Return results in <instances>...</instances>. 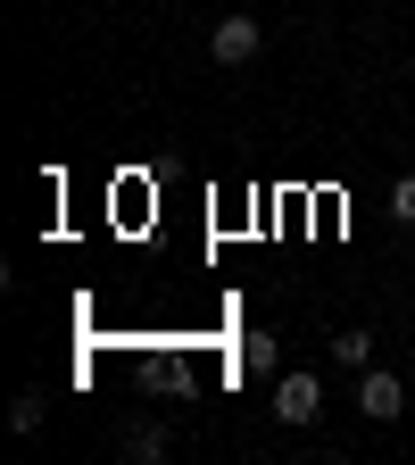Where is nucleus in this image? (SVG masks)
I'll use <instances>...</instances> for the list:
<instances>
[{"label":"nucleus","mask_w":415,"mask_h":465,"mask_svg":"<svg viewBox=\"0 0 415 465\" xmlns=\"http://www.w3.org/2000/svg\"><path fill=\"white\" fill-rule=\"evenodd\" d=\"M258 50H266V25L258 17H216V34H208V58H216V67H250Z\"/></svg>","instance_id":"nucleus-1"},{"label":"nucleus","mask_w":415,"mask_h":465,"mask_svg":"<svg viewBox=\"0 0 415 465\" xmlns=\"http://www.w3.org/2000/svg\"><path fill=\"white\" fill-rule=\"evenodd\" d=\"M358 407H366L374 424H399V416H407V391H399V374H390V366H358Z\"/></svg>","instance_id":"nucleus-2"},{"label":"nucleus","mask_w":415,"mask_h":465,"mask_svg":"<svg viewBox=\"0 0 415 465\" xmlns=\"http://www.w3.org/2000/svg\"><path fill=\"white\" fill-rule=\"evenodd\" d=\"M274 416H282V424H316V416H324V382H316V374H282V382H274Z\"/></svg>","instance_id":"nucleus-3"},{"label":"nucleus","mask_w":415,"mask_h":465,"mask_svg":"<svg viewBox=\"0 0 415 465\" xmlns=\"http://www.w3.org/2000/svg\"><path fill=\"white\" fill-rule=\"evenodd\" d=\"M116 449H125L133 465H166V449H174V440H166L158 424H133V432H125V440H116Z\"/></svg>","instance_id":"nucleus-4"},{"label":"nucleus","mask_w":415,"mask_h":465,"mask_svg":"<svg viewBox=\"0 0 415 465\" xmlns=\"http://www.w3.org/2000/svg\"><path fill=\"white\" fill-rule=\"evenodd\" d=\"M332 358H341V366H374V332H358V324H349V332L332 341Z\"/></svg>","instance_id":"nucleus-5"},{"label":"nucleus","mask_w":415,"mask_h":465,"mask_svg":"<svg viewBox=\"0 0 415 465\" xmlns=\"http://www.w3.org/2000/svg\"><path fill=\"white\" fill-rule=\"evenodd\" d=\"M242 366H250V374H274V366H282V349H274L266 332H250V341H242Z\"/></svg>","instance_id":"nucleus-6"},{"label":"nucleus","mask_w":415,"mask_h":465,"mask_svg":"<svg viewBox=\"0 0 415 465\" xmlns=\"http://www.w3.org/2000/svg\"><path fill=\"white\" fill-rule=\"evenodd\" d=\"M390 216L415 232V174H399V183H390Z\"/></svg>","instance_id":"nucleus-7"},{"label":"nucleus","mask_w":415,"mask_h":465,"mask_svg":"<svg viewBox=\"0 0 415 465\" xmlns=\"http://www.w3.org/2000/svg\"><path fill=\"white\" fill-rule=\"evenodd\" d=\"M9 424H17V432H42V399H34V391H25V399L9 407Z\"/></svg>","instance_id":"nucleus-8"}]
</instances>
